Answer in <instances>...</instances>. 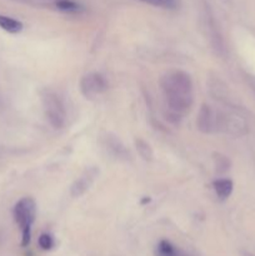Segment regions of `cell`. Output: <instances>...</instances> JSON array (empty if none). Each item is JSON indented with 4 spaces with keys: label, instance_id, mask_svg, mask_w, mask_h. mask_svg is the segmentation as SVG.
Here are the masks:
<instances>
[{
    "label": "cell",
    "instance_id": "6da1fadb",
    "mask_svg": "<svg viewBox=\"0 0 255 256\" xmlns=\"http://www.w3.org/2000/svg\"><path fill=\"white\" fill-rule=\"evenodd\" d=\"M160 88L170 114L180 118L194 102V86L190 75L182 70H169L160 79Z\"/></svg>",
    "mask_w": 255,
    "mask_h": 256
},
{
    "label": "cell",
    "instance_id": "7a4b0ae2",
    "mask_svg": "<svg viewBox=\"0 0 255 256\" xmlns=\"http://www.w3.org/2000/svg\"><path fill=\"white\" fill-rule=\"evenodd\" d=\"M14 219L22 232V245L28 246L32 240V226L36 216V204L32 198H22L14 206Z\"/></svg>",
    "mask_w": 255,
    "mask_h": 256
},
{
    "label": "cell",
    "instance_id": "3957f363",
    "mask_svg": "<svg viewBox=\"0 0 255 256\" xmlns=\"http://www.w3.org/2000/svg\"><path fill=\"white\" fill-rule=\"evenodd\" d=\"M42 108H44L45 115L52 128L60 129L64 126L66 122V110H65L64 102L59 98V95L54 92H46L42 94Z\"/></svg>",
    "mask_w": 255,
    "mask_h": 256
},
{
    "label": "cell",
    "instance_id": "277c9868",
    "mask_svg": "<svg viewBox=\"0 0 255 256\" xmlns=\"http://www.w3.org/2000/svg\"><path fill=\"white\" fill-rule=\"evenodd\" d=\"M108 89V82L104 76L98 72L85 75L80 82V90L86 99H94Z\"/></svg>",
    "mask_w": 255,
    "mask_h": 256
},
{
    "label": "cell",
    "instance_id": "5b68a950",
    "mask_svg": "<svg viewBox=\"0 0 255 256\" xmlns=\"http://www.w3.org/2000/svg\"><path fill=\"white\" fill-rule=\"evenodd\" d=\"M98 176V170L95 168H92V169L86 170L84 174L82 175L80 178H78L76 182L72 185V196L74 198H79L86 192L88 189L90 188V185L92 184V182L95 180V178Z\"/></svg>",
    "mask_w": 255,
    "mask_h": 256
},
{
    "label": "cell",
    "instance_id": "8992f818",
    "mask_svg": "<svg viewBox=\"0 0 255 256\" xmlns=\"http://www.w3.org/2000/svg\"><path fill=\"white\" fill-rule=\"evenodd\" d=\"M156 256H192L178 249L168 240H162L156 246Z\"/></svg>",
    "mask_w": 255,
    "mask_h": 256
},
{
    "label": "cell",
    "instance_id": "52a82bcc",
    "mask_svg": "<svg viewBox=\"0 0 255 256\" xmlns=\"http://www.w3.org/2000/svg\"><path fill=\"white\" fill-rule=\"evenodd\" d=\"M212 186H214V190H215V192H216L218 196H219V199L225 200V199H228L230 195H232L234 185H232V180L219 179V180H216V182H214Z\"/></svg>",
    "mask_w": 255,
    "mask_h": 256
},
{
    "label": "cell",
    "instance_id": "ba28073f",
    "mask_svg": "<svg viewBox=\"0 0 255 256\" xmlns=\"http://www.w3.org/2000/svg\"><path fill=\"white\" fill-rule=\"evenodd\" d=\"M0 28L2 30L12 34H18L22 30V22L19 20L14 19V18L6 16V15H0Z\"/></svg>",
    "mask_w": 255,
    "mask_h": 256
},
{
    "label": "cell",
    "instance_id": "9c48e42d",
    "mask_svg": "<svg viewBox=\"0 0 255 256\" xmlns=\"http://www.w3.org/2000/svg\"><path fill=\"white\" fill-rule=\"evenodd\" d=\"M56 8L62 12H82V6L72 0H58Z\"/></svg>",
    "mask_w": 255,
    "mask_h": 256
},
{
    "label": "cell",
    "instance_id": "30bf717a",
    "mask_svg": "<svg viewBox=\"0 0 255 256\" xmlns=\"http://www.w3.org/2000/svg\"><path fill=\"white\" fill-rule=\"evenodd\" d=\"M140 2L162 9H175L178 6V0H140Z\"/></svg>",
    "mask_w": 255,
    "mask_h": 256
},
{
    "label": "cell",
    "instance_id": "8fae6325",
    "mask_svg": "<svg viewBox=\"0 0 255 256\" xmlns=\"http://www.w3.org/2000/svg\"><path fill=\"white\" fill-rule=\"evenodd\" d=\"M39 246L45 252L52 250V246H54V240L49 234H42L39 238Z\"/></svg>",
    "mask_w": 255,
    "mask_h": 256
}]
</instances>
